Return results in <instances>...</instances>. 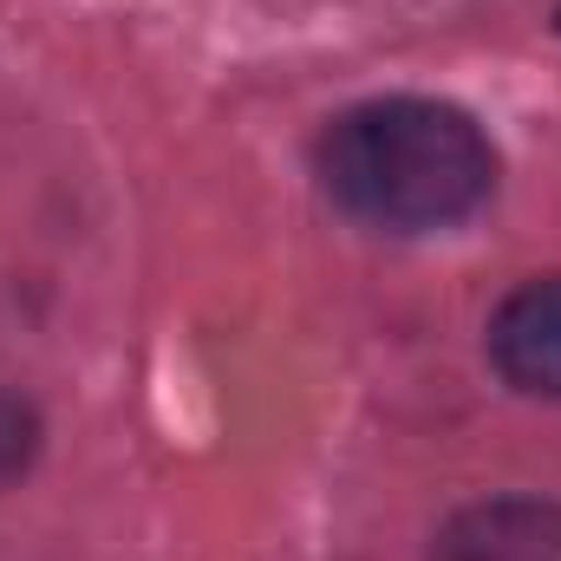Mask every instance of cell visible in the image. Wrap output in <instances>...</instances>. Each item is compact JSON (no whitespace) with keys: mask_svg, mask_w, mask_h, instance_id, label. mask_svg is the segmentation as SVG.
I'll list each match as a JSON object with an SVG mask.
<instances>
[{"mask_svg":"<svg viewBox=\"0 0 561 561\" xmlns=\"http://www.w3.org/2000/svg\"><path fill=\"white\" fill-rule=\"evenodd\" d=\"M320 190L366 229L431 236L477 216L496 190L490 131L444 99H366L313 144Z\"/></svg>","mask_w":561,"mask_h":561,"instance_id":"obj_1","label":"cell"},{"mask_svg":"<svg viewBox=\"0 0 561 561\" xmlns=\"http://www.w3.org/2000/svg\"><path fill=\"white\" fill-rule=\"evenodd\" d=\"M490 359L496 373L529 392V399H561V275H542L516 287L496 320H490Z\"/></svg>","mask_w":561,"mask_h":561,"instance_id":"obj_2","label":"cell"},{"mask_svg":"<svg viewBox=\"0 0 561 561\" xmlns=\"http://www.w3.org/2000/svg\"><path fill=\"white\" fill-rule=\"evenodd\" d=\"M437 561H561V503L496 496L444 523Z\"/></svg>","mask_w":561,"mask_h":561,"instance_id":"obj_3","label":"cell"},{"mask_svg":"<svg viewBox=\"0 0 561 561\" xmlns=\"http://www.w3.org/2000/svg\"><path fill=\"white\" fill-rule=\"evenodd\" d=\"M33 457H39V412L0 386V490L20 483L33 470Z\"/></svg>","mask_w":561,"mask_h":561,"instance_id":"obj_4","label":"cell"}]
</instances>
